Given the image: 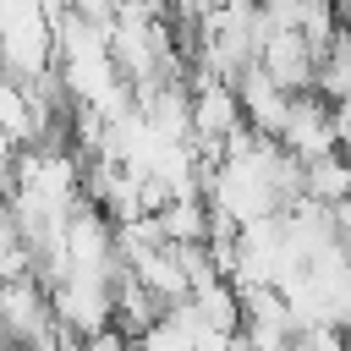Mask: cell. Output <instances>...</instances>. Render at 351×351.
Instances as JSON below:
<instances>
[{
    "instance_id": "7a4b0ae2",
    "label": "cell",
    "mask_w": 351,
    "mask_h": 351,
    "mask_svg": "<svg viewBox=\"0 0 351 351\" xmlns=\"http://www.w3.org/2000/svg\"><path fill=\"white\" fill-rule=\"evenodd\" d=\"M236 99H241V115H247V126H252V132L280 137L285 110H291V88H280L258 60H247V66H241V77H236Z\"/></svg>"
},
{
    "instance_id": "6da1fadb",
    "label": "cell",
    "mask_w": 351,
    "mask_h": 351,
    "mask_svg": "<svg viewBox=\"0 0 351 351\" xmlns=\"http://www.w3.org/2000/svg\"><path fill=\"white\" fill-rule=\"evenodd\" d=\"M258 66H263L280 88L302 93V88H313L318 49H313V38H307L302 27H269V38L258 44Z\"/></svg>"
},
{
    "instance_id": "3957f363",
    "label": "cell",
    "mask_w": 351,
    "mask_h": 351,
    "mask_svg": "<svg viewBox=\"0 0 351 351\" xmlns=\"http://www.w3.org/2000/svg\"><path fill=\"white\" fill-rule=\"evenodd\" d=\"M313 88L329 99V104H340V99H351V27L340 22V33L318 49V71H313Z\"/></svg>"
},
{
    "instance_id": "277c9868",
    "label": "cell",
    "mask_w": 351,
    "mask_h": 351,
    "mask_svg": "<svg viewBox=\"0 0 351 351\" xmlns=\"http://www.w3.org/2000/svg\"><path fill=\"white\" fill-rule=\"evenodd\" d=\"M307 197H324V203L351 197V148H324L307 159Z\"/></svg>"
},
{
    "instance_id": "5b68a950",
    "label": "cell",
    "mask_w": 351,
    "mask_h": 351,
    "mask_svg": "<svg viewBox=\"0 0 351 351\" xmlns=\"http://www.w3.org/2000/svg\"><path fill=\"white\" fill-rule=\"evenodd\" d=\"M335 241H340V252L351 258V197L335 203Z\"/></svg>"
}]
</instances>
